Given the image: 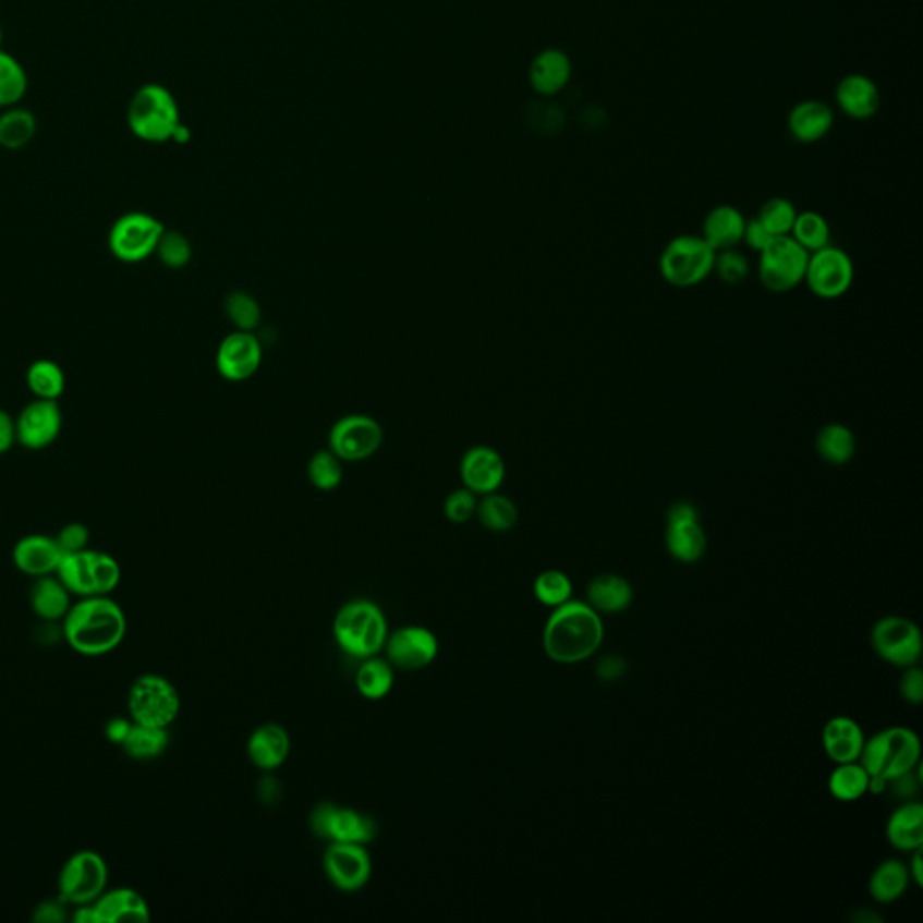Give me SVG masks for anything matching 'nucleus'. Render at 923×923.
Listing matches in <instances>:
<instances>
[{
    "label": "nucleus",
    "instance_id": "2eb2a0df",
    "mask_svg": "<svg viewBox=\"0 0 923 923\" xmlns=\"http://www.w3.org/2000/svg\"><path fill=\"white\" fill-rule=\"evenodd\" d=\"M666 547L680 563H696L707 550V534L700 523L699 509L677 501L666 517Z\"/></svg>",
    "mask_w": 923,
    "mask_h": 923
},
{
    "label": "nucleus",
    "instance_id": "ddd939ff",
    "mask_svg": "<svg viewBox=\"0 0 923 923\" xmlns=\"http://www.w3.org/2000/svg\"><path fill=\"white\" fill-rule=\"evenodd\" d=\"M872 644L876 655L897 668H911L922 657V632L906 617H884L876 622L872 632Z\"/></svg>",
    "mask_w": 923,
    "mask_h": 923
},
{
    "label": "nucleus",
    "instance_id": "39448f33",
    "mask_svg": "<svg viewBox=\"0 0 923 923\" xmlns=\"http://www.w3.org/2000/svg\"><path fill=\"white\" fill-rule=\"evenodd\" d=\"M126 123L132 134L146 143L172 142L181 125L178 101L159 84H145L132 96Z\"/></svg>",
    "mask_w": 923,
    "mask_h": 923
},
{
    "label": "nucleus",
    "instance_id": "412c9836",
    "mask_svg": "<svg viewBox=\"0 0 923 923\" xmlns=\"http://www.w3.org/2000/svg\"><path fill=\"white\" fill-rule=\"evenodd\" d=\"M506 462L501 454L489 446L467 449L460 460L462 484L476 496L489 495L500 489L506 481Z\"/></svg>",
    "mask_w": 923,
    "mask_h": 923
},
{
    "label": "nucleus",
    "instance_id": "4468645a",
    "mask_svg": "<svg viewBox=\"0 0 923 923\" xmlns=\"http://www.w3.org/2000/svg\"><path fill=\"white\" fill-rule=\"evenodd\" d=\"M381 424L376 418L352 413L341 417L329 434V449L343 462H363L381 448Z\"/></svg>",
    "mask_w": 923,
    "mask_h": 923
},
{
    "label": "nucleus",
    "instance_id": "6ab92c4d",
    "mask_svg": "<svg viewBox=\"0 0 923 923\" xmlns=\"http://www.w3.org/2000/svg\"><path fill=\"white\" fill-rule=\"evenodd\" d=\"M62 426V410L58 401L35 399L15 418L16 442L33 451L48 448L57 440Z\"/></svg>",
    "mask_w": 923,
    "mask_h": 923
},
{
    "label": "nucleus",
    "instance_id": "f704fd0d",
    "mask_svg": "<svg viewBox=\"0 0 923 923\" xmlns=\"http://www.w3.org/2000/svg\"><path fill=\"white\" fill-rule=\"evenodd\" d=\"M168 746V730L162 727L142 726L132 721L131 732L126 736L125 741L121 743V749L125 751L126 756L139 762H148L161 756L162 752L167 751Z\"/></svg>",
    "mask_w": 923,
    "mask_h": 923
},
{
    "label": "nucleus",
    "instance_id": "09e8293b",
    "mask_svg": "<svg viewBox=\"0 0 923 923\" xmlns=\"http://www.w3.org/2000/svg\"><path fill=\"white\" fill-rule=\"evenodd\" d=\"M713 272H716L721 282L727 283V286H740L749 277L751 266H749L746 256L734 247V250L716 253Z\"/></svg>",
    "mask_w": 923,
    "mask_h": 923
},
{
    "label": "nucleus",
    "instance_id": "680f3d73",
    "mask_svg": "<svg viewBox=\"0 0 923 923\" xmlns=\"http://www.w3.org/2000/svg\"><path fill=\"white\" fill-rule=\"evenodd\" d=\"M189 139L190 129L189 126H184L183 123H181V125L178 126V131H175V134H173L172 142L181 143V145H183V143L189 142Z\"/></svg>",
    "mask_w": 923,
    "mask_h": 923
},
{
    "label": "nucleus",
    "instance_id": "2f4dec72",
    "mask_svg": "<svg viewBox=\"0 0 923 923\" xmlns=\"http://www.w3.org/2000/svg\"><path fill=\"white\" fill-rule=\"evenodd\" d=\"M588 605L597 614H619L632 605L633 588L621 575H597L588 584Z\"/></svg>",
    "mask_w": 923,
    "mask_h": 923
},
{
    "label": "nucleus",
    "instance_id": "603ef678",
    "mask_svg": "<svg viewBox=\"0 0 923 923\" xmlns=\"http://www.w3.org/2000/svg\"><path fill=\"white\" fill-rule=\"evenodd\" d=\"M900 694H902V699L909 704L919 705L922 704L923 700V673L922 669L916 668V666H911V668H906V673L902 675V680H900Z\"/></svg>",
    "mask_w": 923,
    "mask_h": 923
},
{
    "label": "nucleus",
    "instance_id": "37998d69",
    "mask_svg": "<svg viewBox=\"0 0 923 923\" xmlns=\"http://www.w3.org/2000/svg\"><path fill=\"white\" fill-rule=\"evenodd\" d=\"M307 473L308 481L316 489H338L343 482V460L338 459L330 449H324L308 460Z\"/></svg>",
    "mask_w": 923,
    "mask_h": 923
},
{
    "label": "nucleus",
    "instance_id": "a878e982",
    "mask_svg": "<svg viewBox=\"0 0 923 923\" xmlns=\"http://www.w3.org/2000/svg\"><path fill=\"white\" fill-rule=\"evenodd\" d=\"M572 76V62L569 54L559 49H545L534 58L529 69V80L533 89L543 96L558 95L569 85Z\"/></svg>",
    "mask_w": 923,
    "mask_h": 923
},
{
    "label": "nucleus",
    "instance_id": "20e7f679",
    "mask_svg": "<svg viewBox=\"0 0 923 923\" xmlns=\"http://www.w3.org/2000/svg\"><path fill=\"white\" fill-rule=\"evenodd\" d=\"M919 736L908 727H891L872 736L864 743L861 752V765L866 768L870 778H900L903 774L913 773L920 763Z\"/></svg>",
    "mask_w": 923,
    "mask_h": 923
},
{
    "label": "nucleus",
    "instance_id": "a211bd4d",
    "mask_svg": "<svg viewBox=\"0 0 923 923\" xmlns=\"http://www.w3.org/2000/svg\"><path fill=\"white\" fill-rule=\"evenodd\" d=\"M388 663L404 671H418L428 668L438 655V639L428 628L404 627L397 632L388 633Z\"/></svg>",
    "mask_w": 923,
    "mask_h": 923
},
{
    "label": "nucleus",
    "instance_id": "f3484780",
    "mask_svg": "<svg viewBox=\"0 0 923 923\" xmlns=\"http://www.w3.org/2000/svg\"><path fill=\"white\" fill-rule=\"evenodd\" d=\"M324 870L341 891H360L371 881L372 859L363 845L330 842L325 851Z\"/></svg>",
    "mask_w": 923,
    "mask_h": 923
},
{
    "label": "nucleus",
    "instance_id": "3c124183",
    "mask_svg": "<svg viewBox=\"0 0 923 923\" xmlns=\"http://www.w3.org/2000/svg\"><path fill=\"white\" fill-rule=\"evenodd\" d=\"M89 529L84 523H69L54 536L58 547L65 554L82 552L89 545Z\"/></svg>",
    "mask_w": 923,
    "mask_h": 923
},
{
    "label": "nucleus",
    "instance_id": "7c9ffc66",
    "mask_svg": "<svg viewBox=\"0 0 923 923\" xmlns=\"http://www.w3.org/2000/svg\"><path fill=\"white\" fill-rule=\"evenodd\" d=\"M33 611L44 621H58L68 616L71 608V592L58 580L57 574L40 575L29 592Z\"/></svg>",
    "mask_w": 923,
    "mask_h": 923
},
{
    "label": "nucleus",
    "instance_id": "4c0bfd02",
    "mask_svg": "<svg viewBox=\"0 0 923 923\" xmlns=\"http://www.w3.org/2000/svg\"><path fill=\"white\" fill-rule=\"evenodd\" d=\"M476 517L481 520L484 527L489 529L493 533H507L511 531L518 522V507L509 496L496 493L482 496V500L476 506Z\"/></svg>",
    "mask_w": 923,
    "mask_h": 923
},
{
    "label": "nucleus",
    "instance_id": "1a4fd4ad",
    "mask_svg": "<svg viewBox=\"0 0 923 923\" xmlns=\"http://www.w3.org/2000/svg\"><path fill=\"white\" fill-rule=\"evenodd\" d=\"M810 253L792 236H776L760 253L757 277L763 288L773 292H788L804 282Z\"/></svg>",
    "mask_w": 923,
    "mask_h": 923
},
{
    "label": "nucleus",
    "instance_id": "6e6d98bb",
    "mask_svg": "<svg viewBox=\"0 0 923 923\" xmlns=\"http://www.w3.org/2000/svg\"><path fill=\"white\" fill-rule=\"evenodd\" d=\"M16 442L15 418L0 408V454L8 453Z\"/></svg>",
    "mask_w": 923,
    "mask_h": 923
},
{
    "label": "nucleus",
    "instance_id": "c756f323",
    "mask_svg": "<svg viewBox=\"0 0 923 923\" xmlns=\"http://www.w3.org/2000/svg\"><path fill=\"white\" fill-rule=\"evenodd\" d=\"M887 840L900 851H914L923 845V806L906 803L892 812L887 821Z\"/></svg>",
    "mask_w": 923,
    "mask_h": 923
},
{
    "label": "nucleus",
    "instance_id": "052dcab7",
    "mask_svg": "<svg viewBox=\"0 0 923 923\" xmlns=\"http://www.w3.org/2000/svg\"><path fill=\"white\" fill-rule=\"evenodd\" d=\"M913 853V861H911V866H909V875L916 882V886H923L922 848L914 850Z\"/></svg>",
    "mask_w": 923,
    "mask_h": 923
},
{
    "label": "nucleus",
    "instance_id": "13d9d810",
    "mask_svg": "<svg viewBox=\"0 0 923 923\" xmlns=\"http://www.w3.org/2000/svg\"><path fill=\"white\" fill-rule=\"evenodd\" d=\"M62 900L58 902H46L37 909L35 920L37 922H63L65 920V909L62 908Z\"/></svg>",
    "mask_w": 923,
    "mask_h": 923
},
{
    "label": "nucleus",
    "instance_id": "f03ea898",
    "mask_svg": "<svg viewBox=\"0 0 923 923\" xmlns=\"http://www.w3.org/2000/svg\"><path fill=\"white\" fill-rule=\"evenodd\" d=\"M605 636L599 614L580 600L554 608L543 630V649L554 663L578 664L592 657Z\"/></svg>",
    "mask_w": 923,
    "mask_h": 923
},
{
    "label": "nucleus",
    "instance_id": "9d476101",
    "mask_svg": "<svg viewBox=\"0 0 923 923\" xmlns=\"http://www.w3.org/2000/svg\"><path fill=\"white\" fill-rule=\"evenodd\" d=\"M109 882V867L96 851L84 850L69 857L58 875V895L63 903L85 906L95 902Z\"/></svg>",
    "mask_w": 923,
    "mask_h": 923
},
{
    "label": "nucleus",
    "instance_id": "72a5a7b5",
    "mask_svg": "<svg viewBox=\"0 0 923 923\" xmlns=\"http://www.w3.org/2000/svg\"><path fill=\"white\" fill-rule=\"evenodd\" d=\"M909 870L906 864L889 859L876 867L870 878V895L878 903H891L902 897L909 886Z\"/></svg>",
    "mask_w": 923,
    "mask_h": 923
},
{
    "label": "nucleus",
    "instance_id": "ea45409f",
    "mask_svg": "<svg viewBox=\"0 0 923 923\" xmlns=\"http://www.w3.org/2000/svg\"><path fill=\"white\" fill-rule=\"evenodd\" d=\"M26 382L35 399L58 401L65 390V374L54 361L38 360L27 368Z\"/></svg>",
    "mask_w": 923,
    "mask_h": 923
},
{
    "label": "nucleus",
    "instance_id": "bf43d9fd",
    "mask_svg": "<svg viewBox=\"0 0 923 923\" xmlns=\"http://www.w3.org/2000/svg\"><path fill=\"white\" fill-rule=\"evenodd\" d=\"M73 920L74 922L78 923H99L98 914H96L95 908H93V903H85V906H78V909L74 911Z\"/></svg>",
    "mask_w": 923,
    "mask_h": 923
},
{
    "label": "nucleus",
    "instance_id": "8fccbe9b",
    "mask_svg": "<svg viewBox=\"0 0 923 923\" xmlns=\"http://www.w3.org/2000/svg\"><path fill=\"white\" fill-rule=\"evenodd\" d=\"M476 506H478V500H476L475 493H471L470 489H457L451 493V495L446 498L444 501V514L448 518L451 523H465L470 522L471 518L476 514Z\"/></svg>",
    "mask_w": 923,
    "mask_h": 923
},
{
    "label": "nucleus",
    "instance_id": "423d86ee",
    "mask_svg": "<svg viewBox=\"0 0 923 923\" xmlns=\"http://www.w3.org/2000/svg\"><path fill=\"white\" fill-rule=\"evenodd\" d=\"M54 574L71 594L80 597L109 595L121 581L120 563L109 554L90 548L65 554Z\"/></svg>",
    "mask_w": 923,
    "mask_h": 923
},
{
    "label": "nucleus",
    "instance_id": "5fc2aeb1",
    "mask_svg": "<svg viewBox=\"0 0 923 923\" xmlns=\"http://www.w3.org/2000/svg\"><path fill=\"white\" fill-rule=\"evenodd\" d=\"M624 673H627V663L619 655H608L597 666V675L605 682H616V680L622 679Z\"/></svg>",
    "mask_w": 923,
    "mask_h": 923
},
{
    "label": "nucleus",
    "instance_id": "0eeeda50",
    "mask_svg": "<svg viewBox=\"0 0 923 923\" xmlns=\"http://www.w3.org/2000/svg\"><path fill=\"white\" fill-rule=\"evenodd\" d=\"M716 251L702 235H679L660 253L658 271L673 288H694L713 272Z\"/></svg>",
    "mask_w": 923,
    "mask_h": 923
},
{
    "label": "nucleus",
    "instance_id": "f257e3e1",
    "mask_svg": "<svg viewBox=\"0 0 923 923\" xmlns=\"http://www.w3.org/2000/svg\"><path fill=\"white\" fill-rule=\"evenodd\" d=\"M126 619L121 606L107 595L84 597L63 617V636L74 652L101 657L125 639Z\"/></svg>",
    "mask_w": 923,
    "mask_h": 923
},
{
    "label": "nucleus",
    "instance_id": "393cba45",
    "mask_svg": "<svg viewBox=\"0 0 923 923\" xmlns=\"http://www.w3.org/2000/svg\"><path fill=\"white\" fill-rule=\"evenodd\" d=\"M291 751L288 730L277 724H266L251 734L247 741V756L255 767L262 770H277L282 767Z\"/></svg>",
    "mask_w": 923,
    "mask_h": 923
},
{
    "label": "nucleus",
    "instance_id": "f8f14e48",
    "mask_svg": "<svg viewBox=\"0 0 923 923\" xmlns=\"http://www.w3.org/2000/svg\"><path fill=\"white\" fill-rule=\"evenodd\" d=\"M855 280L851 256L840 247L826 245L810 253L804 283L821 300H837L850 291Z\"/></svg>",
    "mask_w": 923,
    "mask_h": 923
},
{
    "label": "nucleus",
    "instance_id": "e2e57ef3",
    "mask_svg": "<svg viewBox=\"0 0 923 923\" xmlns=\"http://www.w3.org/2000/svg\"><path fill=\"white\" fill-rule=\"evenodd\" d=\"M2 40H4V33H2V27H0V46H2Z\"/></svg>",
    "mask_w": 923,
    "mask_h": 923
},
{
    "label": "nucleus",
    "instance_id": "49530a36",
    "mask_svg": "<svg viewBox=\"0 0 923 923\" xmlns=\"http://www.w3.org/2000/svg\"><path fill=\"white\" fill-rule=\"evenodd\" d=\"M226 314L236 330L253 332L260 325L262 308L255 297L244 291H235L228 294L224 303Z\"/></svg>",
    "mask_w": 923,
    "mask_h": 923
},
{
    "label": "nucleus",
    "instance_id": "aec40b11",
    "mask_svg": "<svg viewBox=\"0 0 923 923\" xmlns=\"http://www.w3.org/2000/svg\"><path fill=\"white\" fill-rule=\"evenodd\" d=\"M262 344L253 332L235 330L226 336L217 350L215 365L220 376L231 382L247 381L262 365Z\"/></svg>",
    "mask_w": 923,
    "mask_h": 923
},
{
    "label": "nucleus",
    "instance_id": "b1692460",
    "mask_svg": "<svg viewBox=\"0 0 923 923\" xmlns=\"http://www.w3.org/2000/svg\"><path fill=\"white\" fill-rule=\"evenodd\" d=\"M99 923L148 922L150 909L145 898L131 887L101 892L93 902Z\"/></svg>",
    "mask_w": 923,
    "mask_h": 923
},
{
    "label": "nucleus",
    "instance_id": "864d4df0",
    "mask_svg": "<svg viewBox=\"0 0 923 923\" xmlns=\"http://www.w3.org/2000/svg\"><path fill=\"white\" fill-rule=\"evenodd\" d=\"M776 236L770 235L768 233L767 228L757 220V217L754 219L746 220L745 222V231H743V244L749 245L752 251H756V253H762L765 247H767L770 242L774 241Z\"/></svg>",
    "mask_w": 923,
    "mask_h": 923
},
{
    "label": "nucleus",
    "instance_id": "a18cd8bd",
    "mask_svg": "<svg viewBox=\"0 0 923 923\" xmlns=\"http://www.w3.org/2000/svg\"><path fill=\"white\" fill-rule=\"evenodd\" d=\"M534 595L542 605L558 608L570 600L572 581L561 570H547L534 581Z\"/></svg>",
    "mask_w": 923,
    "mask_h": 923
},
{
    "label": "nucleus",
    "instance_id": "bb28decb",
    "mask_svg": "<svg viewBox=\"0 0 923 923\" xmlns=\"http://www.w3.org/2000/svg\"><path fill=\"white\" fill-rule=\"evenodd\" d=\"M746 219L740 209L721 204L711 209L702 226V239L718 251L734 250L743 241Z\"/></svg>",
    "mask_w": 923,
    "mask_h": 923
},
{
    "label": "nucleus",
    "instance_id": "cd10ccee",
    "mask_svg": "<svg viewBox=\"0 0 923 923\" xmlns=\"http://www.w3.org/2000/svg\"><path fill=\"white\" fill-rule=\"evenodd\" d=\"M866 738L861 726L848 716H835L823 730V745L826 754L839 763L859 762Z\"/></svg>",
    "mask_w": 923,
    "mask_h": 923
},
{
    "label": "nucleus",
    "instance_id": "c9c22d12",
    "mask_svg": "<svg viewBox=\"0 0 923 923\" xmlns=\"http://www.w3.org/2000/svg\"><path fill=\"white\" fill-rule=\"evenodd\" d=\"M396 683L393 666L381 658H366L355 673V688L366 700H381L390 693Z\"/></svg>",
    "mask_w": 923,
    "mask_h": 923
},
{
    "label": "nucleus",
    "instance_id": "e433bc0d",
    "mask_svg": "<svg viewBox=\"0 0 923 923\" xmlns=\"http://www.w3.org/2000/svg\"><path fill=\"white\" fill-rule=\"evenodd\" d=\"M37 134V120L33 112L10 107L0 116V146L5 150H21Z\"/></svg>",
    "mask_w": 923,
    "mask_h": 923
},
{
    "label": "nucleus",
    "instance_id": "4d7b16f0",
    "mask_svg": "<svg viewBox=\"0 0 923 923\" xmlns=\"http://www.w3.org/2000/svg\"><path fill=\"white\" fill-rule=\"evenodd\" d=\"M132 721L126 718H112L105 727L107 740L112 741L116 745H121L125 741L126 736L131 732Z\"/></svg>",
    "mask_w": 923,
    "mask_h": 923
},
{
    "label": "nucleus",
    "instance_id": "5701e85b",
    "mask_svg": "<svg viewBox=\"0 0 923 923\" xmlns=\"http://www.w3.org/2000/svg\"><path fill=\"white\" fill-rule=\"evenodd\" d=\"M837 104L851 120H870L881 109V90L864 74H848L835 90Z\"/></svg>",
    "mask_w": 923,
    "mask_h": 923
},
{
    "label": "nucleus",
    "instance_id": "79ce46f5",
    "mask_svg": "<svg viewBox=\"0 0 923 923\" xmlns=\"http://www.w3.org/2000/svg\"><path fill=\"white\" fill-rule=\"evenodd\" d=\"M790 236L803 250L814 253V251L829 244L831 231H829L828 220L823 215L817 214V211H803V214H798Z\"/></svg>",
    "mask_w": 923,
    "mask_h": 923
},
{
    "label": "nucleus",
    "instance_id": "c85d7f7f",
    "mask_svg": "<svg viewBox=\"0 0 923 923\" xmlns=\"http://www.w3.org/2000/svg\"><path fill=\"white\" fill-rule=\"evenodd\" d=\"M834 110L819 99H809L793 107L788 116V131L798 142L817 143L834 126Z\"/></svg>",
    "mask_w": 923,
    "mask_h": 923
},
{
    "label": "nucleus",
    "instance_id": "de8ad7c7",
    "mask_svg": "<svg viewBox=\"0 0 923 923\" xmlns=\"http://www.w3.org/2000/svg\"><path fill=\"white\" fill-rule=\"evenodd\" d=\"M156 255L170 269H183L192 260V244L183 233L165 230L157 244Z\"/></svg>",
    "mask_w": 923,
    "mask_h": 923
},
{
    "label": "nucleus",
    "instance_id": "c03bdc74",
    "mask_svg": "<svg viewBox=\"0 0 923 923\" xmlns=\"http://www.w3.org/2000/svg\"><path fill=\"white\" fill-rule=\"evenodd\" d=\"M796 219H798V209L785 197L768 198L757 214V220L773 236L790 235Z\"/></svg>",
    "mask_w": 923,
    "mask_h": 923
},
{
    "label": "nucleus",
    "instance_id": "4be33fe9",
    "mask_svg": "<svg viewBox=\"0 0 923 923\" xmlns=\"http://www.w3.org/2000/svg\"><path fill=\"white\" fill-rule=\"evenodd\" d=\"M63 552L57 539L44 534H29L22 537L13 548V563L16 569L32 578L54 574L62 561Z\"/></svg>",
    "mask_w": 923,
    "mask_h": 923
},
{
    "label": "nucleus",
    "instance_id": "a19ab883",
    "mask_svg": "<svg viewBox=\"0 0 923 923\" xmlns=\"http://www.w3.org/2000/svg\"><path fill=\"white\" fill-rule=\"evenodd\" d=\"M27 74L22 63L0 49V109L15 107L27 93Z\"/></svg>",
    "mask_w": 923,
    "mask_h": 923
},
{
    "label": "nucleus",
    "instance_id": "473e14b6",
    "mask_svg": "<svg viewBox=\"0 0 923 923\" xmlns=\"http://www.w3.org/2000/svg\"><path fill=\"white\" fill-rule=\"evenodd\" d=\"M815 449L821 459L828 464H848L855 457V434L846 424H826L815 437Z\"/></svg>",
    "mask_w": 923,
    "mask_h": 923
},
{
    "label": "nucleus",
    "instance_id": "dca6fc26",
    "mask_svg": "<svg viewBox=\"0 0 923 923\" xmlns=\"http://www.w3.org/2000/svg\"><path fill=\"white\" fill-rule=\"evenodd\" d=\"M314 834L330 842L366 846L376 839L377 825L368 815L336 804H319L311 815Z\"/></svg>",
    "mask_w": 923,
    "mask_h": 923
},
{
    "label": "nucleus",
    "instance_id": "58836bf2",
    "mask_svg": "<svg viewBox=\"0 0 923 923\" xmlns=\"http://www.w3.org/2000/svg\"><path fill=\"white\" fill-rule=\"evenodd\" d=\"M829 793L842 803H853L870 790V774L859 763H839L828 781Z\"/></svg>",
    "mask_w": 923,
    "mask_h": 923
},
{
    "label": "nucleus",
    "instance_id": "6e6552de",
    "mask_svg": "<svg viewBox=\"0 0 923 923\" xmlns=\"http://www.w3.org/2000/svg\"><path fill=\"white\" fill-rule=\"evenodd\" d=\"M181 699L178 689L161 675H143L129 691V713L134 724L168 729L178 720Z\"/></svg>",
    "mask_w": 923,
    "mask_h": 923
},
{
    "label": "nucleus",
    "instance_id": "7ed1b4c3",
    "mask_svg": "<svg viewBox=\"0 0 923 923\" xmlns=\"http://www.w3.org/2000/svg\"><path fill=\"white\" fill-rule=\"evenodd\" d=\"M332 632L338 646L347 655L366 660L385 649L388 639L387 617L372 600H350L338 611Z\"/></svg>",
    "mask_w": 923,
    "mask_h": 923
},
{
    "label": "nucleus",
    "instance_id": "9b49d317",
    "mask_svg": "<svg viewBox=\"0 0 923 923\" xmlns=\"http://www.w3.org/2000/svg\"><path fill=\"white\" fill-rule=\"evenodd\" d=\"M165 226L145 211L121 215L109 231V250L118 260L137 264L154 255Z\"/></svg>",
    "mask_w": 923,
    "mask_h": 923
}]
</instances>
